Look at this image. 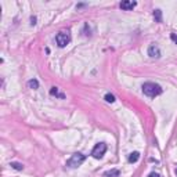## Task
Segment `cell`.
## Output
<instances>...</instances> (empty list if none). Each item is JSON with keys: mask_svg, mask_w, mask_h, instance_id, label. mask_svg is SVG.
Segmentation results:
<instances>
[{"mask_svg": "<svg viewBox=\"0 0 177 177\" xmlns=\"http://www.w3.org/2000/svg\"><path fill=\"white\" fill-rule=\"evenodd\" d=\"M10 166L13 167V169H15V170H22L24 169V165L20 163V162H11Z\"/></svg>", "mask_w": 177, "mask_h": 177, "instance_id": "11", "label": "cell"}, {"mask_svg": "<svg viewBox=\"0 0 177 177\" xmlns=\"http://www.w3.org/2000/svg\"><path fill=\"white\" fill-rule=\"evenodd\" d=\"M119 174H121V170H119V169H111V170L104 172L102 176L104 177H119Z\"/></svg>", "mask_w": 177, "mask_h": 177, "instance_id": "7", "label": "cell"}, {"mask_svg": "<svg viewBox=\"0 0 177 177\" xmlns=\"http://www.w3.org/2000/svg\"><path fill=\"white\" fill-rule=\"evenodd\" d=\"M31 24H32V25H35V24H36V18H35V17H32V18H31Z\"/></svg>", "mask_w": 177, "mask_h": 177, "instance_id": "15", "label": "cell"}, {"mask_svg": "<svg viewBox=\"0 0 177 177\" xmlns=\"http://www.w3.org/2000/svg\"><path fill=\"white\" fill-rule=\"evenodd\" d=\"M138 159H140V154H138V152H131V154L129 155V158H127L129 163H136Z\"/></svg>", "mask_w": 177, "mask_h": 177, "instance_id": "8", "label": "cell"}, {"mask_svg": "<svg viewBox=\"0 0 177 177\" xmlns=\"http://www.w3.org/2000/svg\"><path fill=\"white\" fill-rule=\"evenodd\" d=\"M56 42H57V44H58V47H65L66 44L71 42V35H69V32H60V33H57Z\"/></svg>", "mask_w": 177, "mask_h": 177, "instance_id": "4", "label": "cell"}, {"mask_svg": "<svg viewBox=\"0 0 177 177\" xmlns=\"http://www.w3.org/2000/svg\"><path fill=\"white\" fill-rule=\"evenodd\" d=\"M176 176H177V167H176Z\"/></svg>", "mask_w": 177, "mask_h": 177, "instance_id": "17", "label": "cell"}, {"mask_svg": "<svg viewBox=\"0 0 177 177\" xmlns=\"http://www.w3.org/2000/svg\"><path fill=\"white\" fill-rule=\"evenodd\" d=\"M136 6H137V3H136V2H127V0H125V2H122V3H121V8H122V10H133Z\"/></svg>", "mask_w": 177, "mask_h": 177, "instance_id": "6", "label": "cell"}, {"mask_svg": "<svg viewBox=\"0 0 177 177\" xmlns=\"http://www.w3.org/2000/svg\"><path fill=\"white\" fill-rule=\"evenodd\" d=\"M148 56L151 57V58H159L161 57V50L156 44H151V46L148 47Z\"/></svg>", "mask_w": 177, "mask_h": 177, "instance_id": "5", "label": "cell"}, {"mask_svg": "<svg viewBox=\"0 0 177 177\" xmlns=\"http://www.w3.org/2000/svg\"><path fill=\"white\" fill-rule=\"evenodd\" d=\"M154 17H155V20H156V22H162V11L161 10H155Z\"/></svg>", "mask_w": 177, "mask_h": 177, "instance_id": "12", "label": "cell"}, {"mask_svg": "<svg viewBox=\"0 0 177 177\" xmlns=\"http://www.w3.org/2000/svg\"><path fill=\"white\" fill-rule=\"evenodd\" d=\"M28 86H29V88H39V82L36 79H31L28 82Z\"/></svg>", "mask_w": 177, "mask_h": 177, "instance_id": "10", "label": "cell"}, {"mask_svg": "<svg viewBox=\"0 0 177 177\" xmlns=\"http://www.w3.org/2000/svg\"><path fill=\"white\" fill-rule=\"evenodd\" d=\"M85 161H86V155L80 154V152H76V154H73L66 161V166L71 167V169H76V167H79Z\"/></svg>", "mask_w": 177, "mask_h": 177, "instance_id": "2", "label": "cell"}, {"mask_svg": "<svg viewBox=\"0 0 177 177\" xmlns=\"http://www.w3.org/2000/svg\"><path fill=\"white\" fill-rule=\"evenodd\" d=\"M50 94L56 95V97H60V98H64V94H61V93L58 92V88H57V87H51V88H50Z\"/></svg>", "mask_w": 177, "mask_h": 177, "instance_id": "9", "label": "cell"}, {"mask_svg": "<svg viewBox=\"0 0 177 177\" xmlns=\"http://www.w3.org/2000/svg\"><path fill=\"white\" fill-rule=\"evenodd\" d=\"M141 88H143V93H144L147 97H156V95H159L163 92L161 86L154 83V82H145Z\"/></svg>", "mask_w": 177, "mask_h": 177, "instance_id": "1", "label": "cell"}, {"mask_svg": "<svg viewBox=\"0 0 177 177\" xmlns=\"http://www.w3.org/2000/svg\"><path fill=\"white\" fill-rule=\"evenodd\" d=\"M104 100H105V101H107V102H111V104H112V102L115 101V97H114V95H112V94H109V93H108V94H105Z\"/></svg>", "mask_w": 177, "mask_h": 177, "instance_id": "13", "label": "cell"}, {"mask_svg": "<svg viewBox=\"0 0 177 177\" xmlns=\"http://www.w3.org/2000/svg\"><path fill=\"white\" fill-rule=\"evenodd\" d=\"M105 152H107V144H105V143H98V144L93 148L92 156L95 158V159H101Z\"/></svg>", "mask_w": 177, "mask_h": 177, "instance_id": "3", "label": "cell"}, {"mask_svg": "<svg viewBox=\"0 0 177 177\" xmlns=\"http://www.w3.org/2000/svg\"><path fill=\"white\" fill-rule=\"evenodd\" d=\"M148 177H159V174L158 173H150V176Z\"/></svg>", "mask_w": 177, "mask_h": 177, "instance_id": "16", "label": "cell"}, {"mask_svg": "<svg viewBox=\"0 0 177 177\" xmlns=\"http://www.w3.org/2000/svg\"><path fill=\"white\" fill-rule=\"evenodd\" d=\"M170 39L177 44V35H176V33H172V35H170Z\"/></svg>", "mask_w": 177, "mask_h": 177, "instance_id": "14", "label": "cell"}]
</instances>
